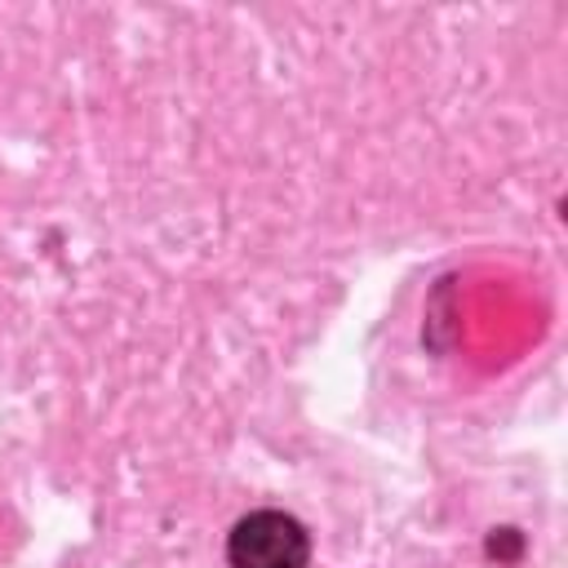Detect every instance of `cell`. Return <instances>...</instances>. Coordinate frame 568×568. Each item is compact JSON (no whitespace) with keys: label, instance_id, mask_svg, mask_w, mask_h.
I'll return each mask as SVG.
<instances>
[{"label":"cell","instance_id":"1","mask_svg":"<svg viewBox=\"0 0 568 568\" xmlns=\"http://www.w3.org/2000/svg\"><path fill=\"white\" fill-rule=\"evenodd\" d=\"M311 532L288 510H248L226 532V568H306Z\"/></svg>","mask_w":568,"mask_h":568}]
</instances>
